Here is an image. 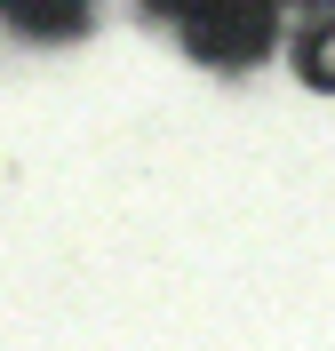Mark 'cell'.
Instances as JSON below:
<instances>
[{
	"mask_svg": "<svg viewBox=\"0 0 335 351\" xmlns=\"http://www.w3.org/2000/svg\"><path fill=\"white\" fill-rule=\"evenodd\" d=\"M184 48L200 64H256L271 48V0H216L208 16L184 24Z\"/></svg>",
	"mask_w": 335,
	"mask_h": 351,
	"instance_id": "1",
	"label": "cell"
},
{
	"mask_svg": "<svg viewBox=\"0 0 335 351\" xmlns=\"http://www.w3.org/2000/svg\"><path fill=\"white\" fill-rule=\"evenodd\" d=\"M0 24L32 32V40H72L88 24V0H0Z\"/></svg>",
	"mask_w": 335,
	"mask_h": 351,
	"instance_id": "2",
	"label": "cell"
},
{
	"mask_svg": "<svg viewBox=\"0 0 335 351\" xmlns=\"http://www.w3.org/2000/svg\"><path fill=\"white\" fill-rule=\"evenodd\" d=\"M303 72H312V80H319V88H335V16H327V24H319L312 40H303Z\"/></svg>",
	"mask_w": 335,
	"mask_h": 351,
	"instance_id": "3",
	"label": "cell"
},
{
	"mask_svg": "<svg viewBox=\"0 0 335 351\" xmlns=\"http://www.w3.org/2000/svg\"><path fill=\"white\" fill-rule=\"evenodd\" d=\"M144 8H160V16H176V24H192V16H208L216 0H144Z\"/></svg>",
	"mask_w": 335,
	"mask_h": 351,
	"instance_id": "4",
	"label": "cell"
}]
</instances>
